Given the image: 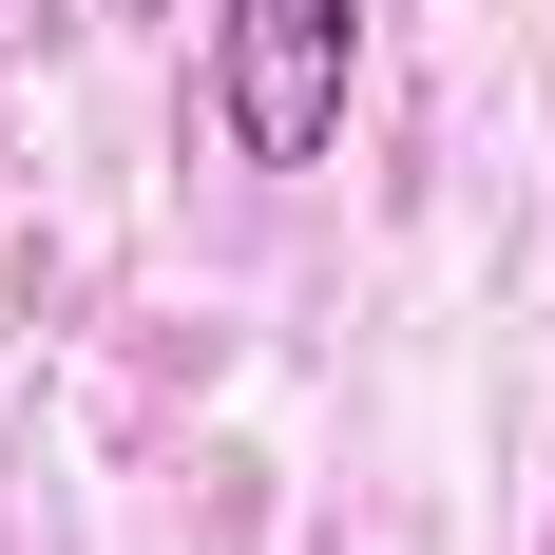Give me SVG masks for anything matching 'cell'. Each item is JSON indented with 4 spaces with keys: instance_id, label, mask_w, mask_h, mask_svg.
<instances>
[{
    "instance_id": "1",
    "label": "cell",
    "mask_w": 555,
    "mask_h": 555,
    "mask_svg": "<svg viewBox=\"0 0 555 555\" xmlns=\"http://www.w3.org/2000/svg\"><path fill=\"white\" fill-rule=\"evenodd\" d=\"M345 77H364V0H230L211 20V115H230L249 172H326Z\"/></svg>"
}]
</instances>
